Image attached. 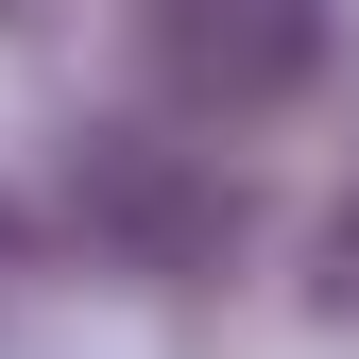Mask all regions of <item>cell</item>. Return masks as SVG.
<instances>
[{"label":"cell","mask_w":359,"mask_h":359,"mask_svg":"<svg viewBox=\"0 0 359 359\" xmlns=\"http://www.w3.org/2000/svg\"><path fill=\"white\" fill-rule=\"evenodd\" d=\"M137 69L171 120H274L308 69H325V0H137Z\"/></svg>","instance_id":"cell-1"},{"label":"cell","mask_w":359,"mask_h":359,"mask_svg":"<svg viewBox=\"0 0 359 359\" xmlns=\"http://www.w3.org/2000/svg\"><path fill=\"white\" fill-rule=\"evenodd\" d=\"M308 291H325V308H342V325H359V189L325 205V240H308Z\"/></svg>","instance_id":"cell-3"},{"label":"cell","mask_w":359,"mask_h":359,"mask_svg":"<svg viewBox=\"0 0 359 359\" xmlns=\"http://www.w3.org/2000/svg\"><path fill=\"white\" fill-rule=\"evenodd\" d=\"M69 205H86V240H120L137 274H205V257L240 240V189H222V171H189L171 137H120Z\"/></svg>","instance_id":"cell-2"}]
</instances>
